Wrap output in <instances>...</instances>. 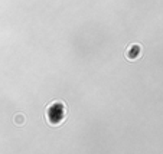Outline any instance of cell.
I'll return each mask as SVG.
<instances>
[{
    "label": "cell",
    "instance_id": "6da1fadb",
    "mask_svg": "<svg viewBox=\"0 0 163 154\" xmlns=\"http://www.w3.org/2000/svg\"><path fill=\"white\" fill-rule=\"evenodd\" d=\"M13 121H15V124H16L17 127H22L26 122V117L23 114H16V117L13 118Z\"/></svg>",
    "mask_w": 163,
    "mask_h": 154
}]
</instances>
